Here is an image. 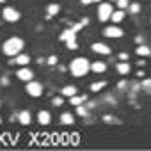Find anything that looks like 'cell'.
Returning a JSON list of instances; mask_svg holds the SVG:
<instances>
[{
	"instance_id": "obj_36",
	"label": "cell",
	"mask_w": 151,
	"mask_h": 151,
	"mask_svg": "<svg viewBox=\"0 0 151 151\" xmlns=\"http://www.w3.org/2000/svg\"><path fill=\"white\" fill-rule=\"evenodd\" d=\"M0 123H2V117H0Z\"/></svg>"
},
{
	"instance_id": "obj_32",
	"label": "cell",
	"mask_w": 151,
	"mask_h": 151,
	"mask_svg": "<svg viewBox=\"0 0 151 151\" xmlns=\"http://www.w3.org/2000/svg\"><path fill=\"white\" fill-rule=\"evenodd\" d=\"M80 2H82V4H84V6H89V4H91V2H93V0H80Z\"/></svg>"
},
{
	"instance_id": "obj_30",
	"label": "cell",
	"mask_w": 151,
	"mask_h": 151,
	"mask_svg": "<svg viewBox=\"0 0 151 151\" xmlns=\"http://www.w3.org/2000/svg\"><path fill=\"white\" fill-rule=\"evenodd\" d=\"M119 60H128V53H119Z\"/></svg>"
},
{
	"instance_id": "obj_2",
	"label": "cell",
	"mask_w": 151,
	"mask_h": 151,
	"mask_svg": "<svg viewBox=\"0 0 151 151\" xmlns=\"http://www.w3.org/2000/svg\"><path fill=\"white\" fill-rule=\"evenodd\" d=\"M22 48H23V41L20 37H11V39H7L4 43V53L9 55V57L11 55H18L22 52Z\"/></svg>"
},
{
	"instance_id": "obj_3",
	"label": "cell",
	"mask_w": 151,
	"mask_h": 151,
	"mask_svg": "<svg viewBox=\"0 0 151 151\" xmlns=\"http://www.w3.org/2000/svg\"><path fill=\"white\" fill-rule=\"evenodd\" d=\"M112 6H110V2H101L100 6H98V18L101 20V22H107V20H110V16H112Z\"/></svg>"
},
{
	"instance_id": "obj_28",
	"label": "cell",
	"mask_w": 151,
	"mask_h": 151,
	"mask_svg": "<svg viewBox=\"0 0 151 151\" xmlns=\"http://www.w3.org/2000/svg\"><path fill=\"white\" fill-rule=\"evenodd\" d=\"M48 64H50V66H55V64H57V57H55V55L48 57Z\"/></svg>"
},
{
	"instance_id": "obj_7",
	"label": "cell",
	"mask_w": 151,
	"mask_h": 151,
	"mask_svg": "<svg viewBox=\"0 0 151 151\" xmlns=\"http://www.w3.org/2000/svg\"><path fill=\"white\" fill-rule=\"evenodd\" d=\"M16 77L20 78V80H23V82H30L32 80V77H34V75H32V71L29 69V68H22V69H18V73H16Z\"/></svg>"
},
{
	"instance_id": "obj_34",
	"label": "cell",
	"mask_w": 151,
	"mask_h": 151,
	"mask_svg": "<svg viewBox=\"0 0 151 151\" xmlns=\"http://www.w3.org/2000/svg\"><path fill=\"white\" fill-rule=\"evenodd\" d=\"M93 2H101V0H93Z\"/></svg>"
},
{
	"instance_id": "obj_19",
	"label": "cell",
	"mask_w": 151,
	"mask_h": 151,
	"mask_svg": "<svg viewBox=\"0 0 151 151\" xmlns=\"http://www.w3.org/2000/svg\"><path fill=\"white\" fill-rule=\"evenodd\" d=\"M86 100H87V96H86V94H82V96H77V94H75V96H71V100H69V101H71V105L77 107V105H82Z\"/></svg>"
},
{
	"instance_id": "obj_23",
	"label": "cell",
	"mask_w": 151,
	"mask_h": 151,
	"mask_svg": "<svg viewBox=\"0 0 151 151\" xmlns=\"http://www.w3.org/2000/svg\"><path fill=\"white\" fill-rule=\"evenodd\" d=\"M140 87L144 89V91H147L149 94H151V80L147 78V80H142V84H140Z\"/></svg>"
},
{
	"instance_id": "obj_13",
	"label": "cell",
	"mask_w": 151,
	"mask_h": 151,
	"mask_svg": "<svg viewBox=\"0 0 151 151\" xmlns=\"http://www.w3.org/2000/svg\"><path fill=\"white\" fill-rule=\"evenodd\" d=\"M60 123H62V124H68V126L73 124V123H75L73 114H69V112H62V114H60Z\"/></svg>"
},
{
	"instance_id": "obj_11",
	"label": "cell",
	"mask_w": 151,
	"mask_h": 151,
	"mask_svg": "<svg viewBox=\"0 0 151 151\" xmlns=\"http://www.w3.org/2000/svg\"><path fill=\"white\" fill-rule=\"evenodd\" d=\"M30 119H32V116H30V112L29 110H22L20 114H18V121L22 123V124H30Z\"/></svg>"
},
{
	"instance_id": "obj_18",
	"label": "cell",
	"mask_w": 151,
	"mask_h": 151,
	"mask_svg": "<svg viewBox=\"0 0 151 151\" xmlns=\"http://www.w3.org/2000/svg\"><path fill=\"white\" fill-rule=\"evenodd\" d=\"M62 94L71 98V96L77 94V87H75V86H66V87H62Z\"/></svg>"
},
{
	"instance_id": "obj_4",
	"label": "cell",
	"mask_w": 151,
	"mask_h": 151,
	"mask_svg": "<svg viewBox=\"0 0 151 151\" xmlns=\"http://www.w3.org/2000/svg\"><path fill=\"white\" fill-rule=\"evenodd\" d=\"M27 93H29L32 98H39V96L43 94V86H41L39 82L30 80V82H27Z\"/></svg>"
},
{
	"instance_id": "obj_29",
	"label": "cell",
	"mask_w": 151,
	"mask_h": 151,
	"mask_svg": "<svg viewBox=\"0 0 151 151\" xmlns=\"http://www.w3.org/2000/svg\"><path fill=\"white\" fill-rule=\"evenodd\" d=\"M82 27H86V25H84V23H82V22H80V23H77V25H73V27H71V29H73V30H75V32H78V30H80V29H82Z\"/></svg>"
},
{
	"instance_id": "obj_10",
	"label": "cell",
	"mask_w": 151,
	"mask_h": 151,
	"mask_svg": "<svg viewBox=\"0 0 151 151\" xmlns=\"http://www.w3.org/2000/svg\"><path fill=\"white\" fill-rule=\"evenodd\" d=\"M91 71H94V73H105L107 71V64L101 62V60H96V62L91 64Z\"/></svg>"
},
{
	"instance_id": "obj_20",
	"label": "cell",
	"mask_w": 151,
	"mask_h": 151,
	"mask_svg": "<svg viewBox=\"0 0 151 151\" xmlns=\"http://www.w3.org/2000/svg\"><path fill=\"white\" fill-rule=\"evenodd\" d=\"M105 86H107V82H105V80H101V82H94V84L91 86V91H93V93H98V91H101Z\"/></svg>"
},
{
	"instance_id": "obj_24",
	"label": "cell",
	"mask_w": 151,
	"mask_h": 151,
	"mask_svg": "<svg viewBox=\"0 0 151 151\" xmlns=\"http://www.w3.org/2000/svg\"><path fill=\"white\" fill-rule=\"evenodd\" d=\"M128 9H130V13H132V14H137V13L140 11V6H139V4H130V6H128Z\"/></svg>"
},
{
	"instance_id": "obj_31",
	"label": "cell",
	"mask_w": 151,
	"mask_h": 151,
	"mask_svg": "<svg viewBox=\"0 0 151 151\" xmlns=\"http://www.w3.org/2000/svg\"><path fill=\"white\" fill-rule=\"evenodd\" d=\"M103 121H107V123H112V121H114V117H112V116H103Z\"/></svg>"
},
{
	"instance_id": "obj_12",
	"label": "cell",
	"mask_w": 151,
	"mask_h": 151,
	"mask_svg": "<svg viewBox=\"0 0 151 151\" xmlns=\"http://www.w3.org/2000/svg\"><path fill=\"white\" fill-rule=\"evenodd\" d=\"M75 34H77V32H75L73 29H66V30L60 34V39H62L64 43H66V41H73V39H75Z\"/></svg>"
},
{
	"instance_id": "obj_5",
	"label": "cell",
	"mask_w": 151,
	"mask_h": 151,
	"mask_svg": "<svg viewBox=\"0 0 151 151\" xmlns=\"http://www.w3.org/2000/svg\"><path fill=\"white\" fill-rule=\"evenodd\" d=\"M4 20L6 22H18L20 20V13L16 11V9H13V7H6L4 9Z\"/></svg>"
},
{
	"instance_id": "obj_16",
	"label": "cell",
	"mask_w": 151,
	"mask_h": 151,
	"mask_svg": "<svg viewBox=\"0 0 151 151\" xmlns=\"http://www.w3.org/2000/svg\"><path fill=\"white\" fill-rule=\"evenodd\" d=\"M123 18H124V11H123V9H117V11H114V13H112V16H110V20H112L114 23H119Z\"/></svg>"
},
{
	"instance_id": "obj_14",
	"label": "cell",
	"mask_w": 151,
	"mask_h": 151,
	"mask_svg": "<svg viewBox=\"0 0 151 151\" xmlns=\"http://www.w3.org/2000/svg\"><path fill=\"white\" fill-rule=\"evenodd\" d=\"M137 55H139V57H147V55H151L149 46H146V45H139V46H137Z\"/></svg>"
},
{
	"instance_id": "obj_21",
	"label": "cell",
	"mask_w": 151,
	"mask_h": 151,
	"mask_svg": "<svg viewBox=\"0 0 151 151\" xmlns=\"http://www.w3.org/2000/svg\"><path fill=\"white\" fill-rule=\"evenodd\" d=\"M59 6L57 4H50L48 6V16H55V14H59Z\"/></svg>"
},
{
	"instance_id": "obj_33",
	"label": "cell",
	"mask_w": 151,
	"mask_h": 151,
	"mask_svg": "<svg viewBox=\"0 0 151 151\" xmlns=\"http://www.w3.org/2000/svg\"><path fill=\"white\" fill-rule=\"evenodd\" d=\"M135 43H137V45H142V37H140V36H139V37H135Z\"/></svg>"
},
{
	"instance_id": "obj_22",
	"label": "cell",
	"mask_w": 151,
	"mask_h": 151,
	"mask_svg": "<svg viewBox=\"0 0 151 151\" xmlns=\"http://www.w3.org/2000/svg\"><path fill=\"white\" fill-rule=\"evenodd\" d=\"M116 2H117V9H128V6H130V2H128V0H116Z\"/></svg>"
},
{
	"instance_id": "obj_9",
	"label": "cell",
	"mask_w": 151,
	"mask_h": 151,
	"mask_svg": "<svg viewBox=\"0 0 151 151\" xmlns=\"http://www.w3.org/2000/svg\"><path fill=\"white\" fill-rule=\"evenodd\" d=\"M50 112L48 110H41L39 114H37V123L39 124H43V126H46V124H50Z\"/></svg>"
},
{
	"instance_id": "obj_1",
	"label": "cell",
	"mask_w": 151,
	"mask_h": 151,
	"mask_svg": "<svg viewBox=\"0 0 151 151\" xmlns=\"http://www.w3.org/2000/svg\"><path fill=\"white\" fill-rule=\"evenodd\" d=\"M69 71L75 75V77H84V75H87L91 71V62L86 57H77V59L71 60Z\"/></svg>"
},
{
	"instance_id": "obj_6",
	"label": "cell",
	"mask_w": 151,
	"mask_h": 151,
	"mask_svg": "<svg viewBox=\"0 0 151 151\" xmlns=\"http://www.w3.org/2000/svg\"><path fill=\"white\" fill-rule=\"evenodd\" d=\"M103 34H105L107 37H121V36H123V29H119L117 25H110V27H107V29L103 30Z\"/></svg>"
},
{
	"instance_id": "obj_35",
	"label": "cell",
	"mask_w": 151,
	"mask_h": 151,
	"mask_svg": "<svg viewBox=\"0 0 151 151\" xmlns=\"http://www.w3.org/2000/svg\"><path fill=\"white\" fill-rule=\"evenodd\" d=\"M2 2H6V0H0V4H2Z\"/></svg>"
},
{
	"instance_id": "obj_27",
	"label": "cell",
	"mask_w": 151,
	"mask_h": 151,
	"mask_svg": "<svg viewBox=\"0 0 151 151\" xmlns=\"http://www.w3.org/2000/svg\"><path fill=\"white\" fill-rule=\"evenodd\" d=\"M52 103H53L55 107H60V105H62V98H60V96H57V98H53V100H52Z\"/></svg>"
},
{
	"instance_id": "obj_26",
	"label": "cell",
	"mask_w": 151,
	"mask_h": 151,
	"mask_svg": "<svg viewBox=\"0 0 151 151\" xmlns=\"http://www.w3.org/2000/svg\"><path fill=\"white\" fill-rule=\"evenodd\" d=\"M66 46H68L69 50H75V48H77V41H75V39H73V41H66Z\"/></svg>"
},
{
	"instance_id": "obj_8",
	"label": "cell",
	"mask_w": 151,
	"mask_h": 151,
	"mask_svg": "<svg viewBox=\"0 0 151 151\" xmlns=\"http://www.w3.org/2000/svg\"><path fill=\"white\" fill-rule=\"evenodd\" d=\"M91 48H93V52H96V53H100V55H110V48H109L105 43H94Z\"/></svg>"
},
{
	"instance_id": "obj_17",
	"label": "cell",
	"mask_w": 151,
	"mask_h": 151,
	"mask_svg": "<svg viewBox=\"0 0 151 151\" xmlns=\"http://www.w3.org/2000/svg\"><path fill=\"white\" fill-rule=\"evenodd\" d=\"M30 62V57L27 55V53H18V57H16V64H20V66H27Z\"/></svg>"
},
{
	"instance_id": "obj_25",
	"label": "cell",
	"mask_w": 151,
	"mask_h": 151,
	"mask_svg": "<svg viewBox=\"0 0 151 151\" xmlns=\"http://www.w3.org/2000/svg\"><path fill=\"white\" fill-rule=\"evenodd\" d=\"M77 114L82 116V117H86V116H87V109L82 107V105H77Z\"/></svg>"
},
{
	"instance_id": "obj_15",
	"label": "cell",
	"mask_w": 151,
	"mask_h": 151,
	"mask_svg": "<svg viewBox=\"0 0 151 151\" xmlns=\"http://www.w3.org/2000/svg\"><path fill=\"white\" fill-rule=\"evenodd\" d=\"M130 69H132V68H130V64H128L126 60H121V62L117 64V71H119L121 75H128Z\"/></svg>"
}]
</instances>
